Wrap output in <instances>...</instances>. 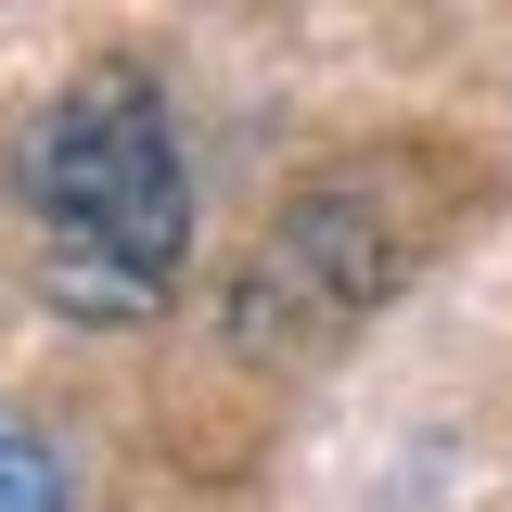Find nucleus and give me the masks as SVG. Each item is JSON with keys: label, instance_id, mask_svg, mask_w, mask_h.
<instances>
[{"label": "nucleus", "instance_id": "obj_1", "mask_svg": "<svg viewBox=\"0 0 512 512\" xmlns=\"http://www.w3.org/2000/svg\"><path fill=\"white\" fill-rule=\"evenodd\" d=\"M13 192L39 218L52 308H77V320L167 308V282L192 256V167H180V128H167V90L141 64H90L52 116L26 128Z\"/></svg>", "mask_w": 512, "mask_h": 512}, {"label": "nucleus", "instance_id": "obj_2", "mask_svg": "<svg viewBox=\"0 0 512 512\" xmlns=\"http://www.w3.org/2000/svg\"><path fill=\"white\" fill-rule=\"evenodd\" d=\"M410 269V244H397V218H384L359 180L308 192L269 244H256V269L231 282V346L244 359H295V346H333L359 308H384V282Z\"/></svg>", "mask_w": 512, "mask_h": 512}, {"label": "nucleus", "instance_id": "obj_3", "mask_svg": "<svg viewBox=\"0 0 512 512\" xmlns=\"http://www.w3.org/2000/svg\"><path fill=\"white\" fill-rule=\"evenodd\" d=\"M0 512H77V487H64V461H52L39 436H26L13 410H0Z\"/></svg>", "mask_w": 512, "mask_h": 512}]
</instances>
